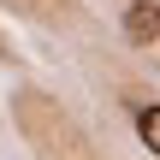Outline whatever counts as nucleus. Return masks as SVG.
Segmentation results:
<instances>
[{
	"label": "nucleus",
	"instance_id": "2",
	"mask_svg": "<svg viewBox=\"0 0 160 160\" xmlns=\"http://www.w3.org/2000/svg\"><path fill=\"white\" fill-rule=\"evenodd\" d=\"M137 137L160 154V101H142V107H137Z\"/></svg>",
	"mask_w": 160,
	"mask_h": 160
},
{
	"label": "nucleus",
	"instance_id": "1",
	"mask_svg": "<svg viewBox=\"0 0 160 160\" xmlns=\"http://www.w3.org/2000/svg\"><path fill=\"white\" fill-rule=\"evenodd\" d=\"M125 36H131V42H160V6L154 0L125 6Z\"/></svg>",
	"mask_w": 160,
	"mask_h": 160
}]
</instances>
